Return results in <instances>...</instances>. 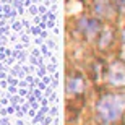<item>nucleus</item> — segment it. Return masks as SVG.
<instances>
[{
  "instance_id": "7ed1b4c3",
  "label": "nucleus",
  "mask_w": 125,
  "mask_h": 125,
  "mask_svg": "<svg viewBox=\"0 0 125 125\" xmlns=\"http://www.w3.org/2000/svg\"><path fill=\"white\" fill-rule=\"evenodd\" d=\"M111 2H112V5H114L117 10H122L124 5H125V0H111Z\"/></svg>"
},
{
  "instance_id": "f257e3e1",
  "label": "nucleus",
  "mask_w": 125,
  "mask_h": 125,
  "mask_svg": "<svg viewBox=\"0 0 125 125\" xmlns=\"http://www.w3.org/2000/svg\"><path fill=\"white\" fill-rule=\"evenodd\" d=\"M125 111V96L109 94L104 96L97 104V112L104 122H112Z\"/></svg>"
},
{
  "instance_id": "f03ea898",
  "label": "nucleus",
  "mask_w": 125,
  "mask_h": 125,
  "mask_svg": "<svg viewBox=\"0 0 125 125\" xmlns=\"http://www.w3.org/2000/svg\"><path fill=\"white\" fill-rule=\"evenodd\" d=\"M111 83L112 84H125V65L114 63L111 67Z\"/></svg>"
}]
</instances>
